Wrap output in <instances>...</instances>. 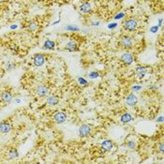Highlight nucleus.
<instances>
[{
	"label": "nucleus",
	"mask_w": 164,
	"mask_h": 164,
	"mask_svg": "<svg viewBox=\"0 0 164 164\" xmlns=\"http://www.w3.org/2000/svg\"><path fill=\"white\" fill-rule=\"evenodd\" d=\"M138 26V21L135 19H128L123 23V27L127 31H134Z\"/></svg>",
	"instance_id": "nucleus-1"
},
{
	"label": "nucleus",
	"mask_w": 164,
	"mask_h": 164,
	"mask_svg": "<svg viewBox=\"0 0 164 164\" xmlns=\"http://www.w3.org/2000/svg\"><path fill=\"white\" fill-rule=\"evenodd\" d=\"M119 45L124 49H129L133 46V40L129 36H124L120 39Z\"/></svg>",
	"instance_id": "nucleus-2"
},
{
	"label": "nucleus",
	"mask_w": 164,
	"mask_h": 164,
	"mask_svg": "<svg viewBox=\"0 0 164 164\" xmlns=\"http://www.w3.org/2000/svg\"><path fill=\"white\" fill-rule=\"evenodd\" d=\"M54 122H55L56 124H62L67 120V114L63 112H57L54 114L53 116Z\"/></svg>",
	"instance_id": "nucleus-3"
},
{
	"label": "nucleus",
	"mask_w": 164,
	"mask_h": 164,
	"mask_svg": "<svg viewBox=\"0 0 164 164\" xmlns=\"http://www.w3.org/2000/svg\"><path fill=\"white\" fill-rule=\"evenodd\" d=\"M91 131H92V128L90 127L89 125H86V124L82 125L81 128L79 129V134H80L81 137H87V136H89Z\"/></svg>",
	"instance_id": "nucleus-4"
},
{
	"label": "nucleus",
	"mask_w": 164,
	"mask_h": 164,
	"mask_svg": "<svg viewBox=\"0 0 164 164\" xmlns=\"http://www.w3.org/2000/svg\"><path fill=\"white\" fill-rule=\"evenodd\" d=\"M45 62V57L41 54H37L33 57V63L36 67H41Z\"/></svg>",
	"instance_id": "nucleus-5"
},
{
	"label": "nucleus",
	"mask_w": 164,
	"mask_h": 164,
	"mask_svg": "<svg viewBox=\"0 0 164 164\" xmlns=\"http://www.w3.org/2000/svg\"><path fill=\"white\" fill-rule=\"evenodd\" d=\"M121 61L123 63H125L126 65H130L133 62V56L130 53H125L121 55Z\"/></svg>",
	"instance_id": "nucleus-6"
},
{
	"label": "nucleus",
	"mask_w": 164,
	"mask_h": 164,
	"mask_svg": "<svg viewBox=\"0 0 164 164\" xmlns=\"http://www.w3.org/2000/svg\"><path fill=\"white\" fill-rule=\"evenodd\" d=\"M126 102H127V104L129 105V106H135V105L137 104V102H138V98H137V96H135L134 94H129L128 97H127V99H126Z\"/></svg>",
	"instance_id": "nucleus-7"
},
{
	"label": "nucleus",
	"mask_w": 164,
	"mask_h": 164,
	"mask_svg": "<svg viewBox=\"0 0 164 164\" xmlns=\"http://www.w3.org/2000/svg\"><path fill=\"white\" fill-rule=\"evenodd\" d=\"M36 92H37V95H38V96H40V97H45V96L48 95L49 89H48V87L45 86V85H40V86H38Z\"/></svg>",
	"instance_id": "nucleus-8"
},
{
	"label": "nucleus",
	"mask_w": 164,
	"mask_h": 164,
	"mask_svg": "<svg viewBox=\"0 0 164 164\" xmlns=\"http://www.w3.org/2000/svg\"><path fill=\"white\" fill-rule=\"evenodd\" d=\"M46 102L47 104L50 105V106H54V105H56L59 102V98L56 96V95H52V96H49L46 99Z\"/></svg>",
	"instance_id": "nucleus-9"
},
{
	"label": "nucleus",
	"mask_w": 164,
	"mask_h": 164,
	"mask_svg": "<svg viewBox=\"0 0 164 164\" xmlns=\"http://www.w3.org/2000/svg\"><path fill=\"white\" fill-rule=\"evenodd\" d=\"M113 146H114V144H113V142L110 141V140H106L104 142H102V143H101V145H100L101 149L103 150V151H106V152L110 151V150L113 148Z\"/></svg>",
	"instance_id": "nucleus-10"
},
{
	"label": "nucleus",
	"mask_w": 164,
	"mask_h": 164,
	"mask_svg": "<svg viewBox=\"0 0 164 164\" xmlns=\"http://www.w3.org/2000/svg\"><path fill=\"white\" fill-rule=\"evenodd\" d=\"M1 99H2V101L5 102V103H10V102L11 101V99H12V96H11L10 92H9V91L3 92V93L1 94Z\"/></svg>",
	"instance_id": "nucleus-11"
},
{
	"label": "nucleus",
	"mask_w": 164,
	"mask_h": 164,
	"mask_svg": "<svg viewBox=\"0 0 164 164\" xmlns=\"http://www.w3.org/2000/svg\"><path fill=\"white\" fill-rule=\"evenodd\" d=\"M11 129V126L8 122H2L0 123V132L2 133H8Z\"/></svg>",
	"instance_id": "nucleus-12"
},
{
	"label": "nucleus",
	"mask_w": 164,
	"mask_h": 164,
	"mask_svg": "<svg viewBox=\"0 0 164 164\" xmlns=\"http://www.w3.org/2000/svg\"><path fill=\"white\" fill-rule=\"evenodd\" d=\"M66 49L70 52H75L78 50V44L74 40H70L66 44Z\"/></svg>",
	"instance_id": "nucleus-13"
},
{
	"label": "nucleus",
	"mask_w": 164,
	"mask_h": 164,
	"mask_svg": "<svg viewBox=\"0 0 164 164\" xmlns=\"http://www.w3.org/2000/svg\"><path fill=\"white\" fill-rule=\"evenodd\" d=\"M135 72H136L137 77H139V78H143V77H144V76H145L146 72H147V70H146V68H145V67H139V68H137V69H136Z\"/></svg>",
	"instance_id": "nucleus-14"
},
{
	"label": "nucleus",
	"mask_w": 164,
	"mask_h": 164,
	"mask_svg": "<svg viewBox=\"0 0 164 164\" xmlns=\"http://www.w3.org/2000/svg\"><path fill=\"white\" fill-rule=\"evenodd\" d=\"M80 10H81V12H83V13H89L90 11L92 10L91 5H90L89 3H83V4L80 6Z\"/></svg>",
	"instance_id": "nucleus-15"
},
{
	"label": "nucleus",
	"mask_w": 164,
	"mask_h": 164,
	"mask_svg": "<svg viewBox=\"0 0 164 164\" xmlns=\"http://www.w3.org/2000/svg\"><path fill=\"white\" fill-rule=\"evenodd\" d=\"M131 120H132V116H131V114H129V113H126V114H122L121 117H120V121H121L122 123H129V122H130Z\"/></svg>",
	"instance_id": "nucleus-16"
},
{
	"label": "nucleus",
	"mask_w": 164,
	"mask_h": 164,
	"mask_svg": "<svg viewBox=\"0 0 164 164\" xmlns=\"http://www.w3.org/2000/svg\"><path fill=\"white\" fill-rule=\"evenodd\" d=\"M55 46V43L50 40H47L44 42V48L45 49H48V50H53Z\"/></svg>",
	"instance_id": "nucleus-17"
},
{
	"label": "nucleus",
	"mask_w": 164,
	"mask_h": 164,
	"mask_svg": "<svg viewBox=\"0 0 164 164\" xmlns=\"http://www.w3.org/2000/svg\"><path fill=\"white\" fill-rule=\"evenodd\" d=\"M9 156H10V159H17L18 157H19V153H18V151L16 149H11L10 150V152H9Z\"/></svg>",
	"instance_id": "nucleus-18"
},
{
	"label": "nucleus",
	"mask_w": 164,
	"mask_h": 164,
	"mask_svg": "<svg viewBox=\"0 0 164 164\" xmlns=\"http://www.w3.org/2000/svg\"><path fill=\"white\" fill-rule=\"evenodd\" d=\"M37 28H38V25L35 23H31L28 26V29L31 30V31H35V30H37Z\"/></svg>",
	"instance_id": "nucleus-19"
},
{
	"label": "nucleus",
	"mask_w": 164,
	"mask_h": 164,
	"mask_svg": "<svg viewBox=\"0 0 164 164\" xmlns=\"http://www.w3.org/2000/svg\"><path fill=\"white\" fill-rule=\"evenodd\" d=\"M66 29L69 30V31H78L79 28L77 26H74V25H67L66 26Z\"/></svg>",
	"instance_id": "nucleus-20"
},
{
	"label": "nucleus",
	"mask_w": 164,
	"mask_h": 164,
	"mask_svg": "<svg viewBox=\"0 0 164 164\" xmlns=\"http://www.w3.org/2000/svg\"><path fill=\"white\" fill-rule=\"evenodd\" d=\"M78 81L80 82V84H84V85H85V84H87V82L84 80V79H82V78H79L78 79Z\"/></svg>",
	"instance_id": "nucleus-21"
},
{
	"label": "nucleus",
	"mask_w": 164,
	"mask_h": 164,
	"mask_svg": "<svg viewBox=\"0 0 164 164\" xmlns=\"http://www.w3.org/2000/svg\"><path fill=\"white\" fill-rule=\"evenodd\" d=\"M89 76L91 78H97V77L99 76V73H98V72H91L89 74Z\"/></svg>",
	"instance_id": "nucleus-22"
},
{
	"label": "nucleus",
	"mask_w": 164,
	"mask_h": 164,
	"mask_svg": "<svg viewBox=\"0 0 164 164\" xmlns=\"http://www.w3.org/2000/svg\"><path fill=\"white\" fill-rule=\"evenodd\" d=\"M128 146L130 147V148H134L135 143H133V142H129V143H128Z\"/></svg>",
	"instance_id": "nucleus-23"
},
{
	"label": "nucleus",
	"mask_w": 164,
	"mask_h": 164,
	"mask_svg": "<svg viewBox=\"0 0 164 164\" xmlns=\"http://www.w3.org/2000/svg\"><path fill=\"white\" fill-rule=\"evenodd\" d=\"M10 49H11V50H13L14 52H17V51H18V46H17L16 44H12L11 46H10Z\"/></svg>",
	"instance_id": "nucleus-24"
},
{
	"label": "nucleus",
	"mask_w": 164,
	"mask_h": 164,
	"mask_svg": "<svg viewBox=\"0 0 164 164\" xmlns=\"http://www.w3.org/2000/svg\"><path fill=\"white\" fill-rule=\"evenodd\" d=\"M125 16V13H119V14H117V16H115L114 17V19H120V18H122V17H124Z\"/></svg>",
	"instance_id": "nucleus-25"
},
{
	"label": "nucleus",
	"mask_w": 164,
	"mask_h": 164,
	"mask_svg": "<svg viewBox=\"0 0 164 164\" xmlns=\"http://www.w3.org/2000/svg\"><path fill=\"white\" fill-rule=\"evenodd\" d=\"M12 68H14V65H13V64H10V63H9V64L7 65V69H8V70H11Z\"/></svg>",
	"instance_id": "nucleus-26"
},
{
	"label": "nucleus",
	"mask_w": 164,
	"mask_h": 164,
	"mask_svg": "<svg viewBox=\"0 0 164 164\" xmlns=\"http://www.w3.org/2000/svg\"><path fill=\"white\" fill-rule=\"evenodd\" d=\"M117 26V25L116 24H111V25H108V27L109 28H114V27H116Z\"/></svg>",
	"instance_id": "nucleus-27"
},
{
	"label": "nucleus",
	"mask_w": 164,
	"mask_h": 164,
	"mask_svg": "<svg viewBox=\"0 0 164 164\" xmlns=\"http://www.w3.org/2000/svg\"><path fill=\"white\" fill-rule=\"evenodd\" d=\"M158 29H159V26H154V27H152V28H151V31L155 33V32H157V30Z\"/></svg>",
	"instance_id": "nucleus-28"
},
{
	"label": "nucleus",
	"mask_w": 164,
	"mask_h": 164,
	"mask_svg": "<svg viewBox=\"0 0 164 164\" xmlns=\"http://www.w3.org/2000/svg\"><path fill=\"white\" fill-rule=\"evenodd\" d=\"M159 151L160 152H163V144L162 143L159 144Z\"/></svg>",
	"instance_id": "nucleus-29"
},
{
	"label": "nucleus",
	"mask_w": 164,
	"mask_h": 164,
	"mask_svg": "<svg viewBox=\"0 0 164 164\" xmlns=\"http://www.w3.org/2000/svg\"><path fill=\"white\" fill-rule=\"evenodd\" d=\"M133 90H135V91H138V90L141 89V86H134L133 88H132Z\"/></svg>",
	"instance_id": "nucleus-30"
},
{
	"label": "nucleus",
	"mask_w": 164,
	"mask_h": 164,
	"mask_svg": "<svg viewBox=\"0 0 164 164\" xmlns=\"http://www.w3.org/2000/svg\"><path fill=\"white\" fill-rule=\"evenodd\" d=\"M99 25V22H94L93 24H92V25Z\"/></svg>",
	"instance_id": "nucleus-31"
},
{
	"label": "nucleus",
	"mask_w": 164,
	"mask_h": 164,
	"mask_svg": "<svg viewBox=\"0 0 164 164\" xmlns=\"http://www.w3.org/2000/svg\"><path fill=\"white\" fill-rule=\"evenodd\" d=\"M159 25H160V26L162 25V19H160V20H159Z\"/></svg>",
	"instance_id": "nucleus-32"
},
{
	"label": "nucleus",
	"mask_w": 164,
	"mask_h": 164,
	"mask_svg": "<svg viewBox=\"0 0 164 164\" xmlns=\"http://www.w3.org/2000/svg\"><path fill=\"white\" fill-rule=\"evenodd\" d=\"M16 27H17V25H11V27H10V28H11V29H14V28H16Z\"/></svg>",
	"instance_id": "nucleus-33"
}]
</instances>
